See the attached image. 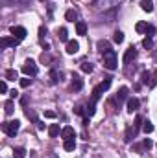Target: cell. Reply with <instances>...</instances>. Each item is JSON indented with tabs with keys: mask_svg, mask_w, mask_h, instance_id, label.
<instances>
[{
	"mask_svg": "<svg viewBox=\"0 0 157 158\" xmlns=\"http://www.w3.org/2000/svg\"><path fill=\"white\" fill-rule=\"evenodd\" d=\"M30 85H32V79L28 77V76H26L24 79H20V86H22V88H28Z\"/></svg>",
	"mask_w": 157,
	"mask_h": 158,
	"instance_id": "cell-30",
	"label": "cell"
},
{
	"mask_svg": "<svg viewBox=\"0 0 157 158\" xmlns=\"http://www.w3.org/2000/svg\"><path fill=\"white\" fill-rule=\"evenodd\" d=\"M15 79H19V74H17V70H13V68L6 70V81H15Z\"/></svg>",
	"mask_w": 157,
	"mask_h": 158,
	"instance_id": "cell-19",
	"label": "cell"
},
{
	"mask_svg": "<svg viewBox=\"0 0 157 158\" xmlns=\"http://www.w3.org/2000/svg\"><path fill=\"white\" fill-rule=\"evenodd\" d=\"M142 83H144V85H150V81H152V76H150V74H148V72H142Z\"/></svg>",
	"mask_w": 157,
	"mask_h": 158,
	"instance_id": "cell-31",
	"label": "cell"
},
{
	"mask_svg": "<svg viewBox=\"0 0 157 158\" xmlns=\"http://www.w3.org/2000/svg\"><path fill=\"white\" fill-rule=\"evenodd\" d=\"M44 118H56V112H54V110H46V112H44Z\"/></svg>",
	"mask_w": 157,
	"mask_h": 158,
	"instance_id": "cell-38",
	"label": "cell"
},
{
	"mask_svg": "<svg viewBox=\"0 0 157 158\" xmlns=\"http://www.w3.org/2000/svg\"><path fill=\"white\" fill-rule=\"evenodd\" d=\"M20 103H22V105H26V103H28V96H22V99H20Z\"/></svg>",
	"mask_w": 157,
	"mask_h": 158,
	"instance_id": "cell-42",
	"label": "cell"
},
{
	"mask_svg": "<svg viewBox=\"0 0 157 158\" xmlns=\"http://www.w3.org/2000/svg\"><path fill=\"white\" fill-rule=\"evenodd\" d=\"M63 147H65V151H74V149H76V140H74V138H69V140H65Z\"/></svg>",
	"mask_w": 157,
	"mask_h": 158,
	"instance_id": "cell-17",
	"label": "cell"
},
{
	"mask_svg": "<svg viewBox=\"0 0 157 158\" xmlns=\"http://www.w3.org/2000/svg\"><path fill=\"white\" fill-rule=\"evenodd\" d=\"M13 107H15V105H13V101H11V99H7V101L4 103V112H6L7 116H9V114H13V110H15Z\"/></svg>",
	"mask_w": 157,
	"mask_h": 158,
	"instance_id": "cell-22",
	"label": "cell"
},
{
	"mask_svg": "<svg viewBox=\"0 0 157 158\" xmlns=\"http://www.w3.org/2000/svg\"><path fill=\"white\" fill-rule=\"evenodd\" d=\"M0 92H2V94H6V92H7V85H6V79L0 83Z\"/></svg>",
	"mask_w": 157,
	"mask_h": 158,
	"instance_id": "cell-36",
	"label": "cell"
},
{
	"mask_svg": "<svg viewBox=\"0 0 157 158\" xmlns=\"http://www.w3.org/2000/svg\"><path fill=\"white\" fill-rule=\"evenodd\" d=\"M65 19H67L69 22H74V20H78V13H76L74 9H69V11L65 13Z\"/></svg>",
	"mask_w": 157,
	"mask_h": 158,
	"instance_id": "cell-21",
	"label": "cell"
},
{
	"mask_svg": "<svg viewBox=\"0 0 157 158\" xmlns=\"http://www.w3.org/2000/svg\"><path fill=\"white\" fill-rule=\"evenodd\" d=\"M135 57H137V50H135V46H131V48H128V50H126V53H124V59H122V61H124V64H128V63H131Z\"/></svg>",
	"mask_w": 157,
	"mask_h": 158,
	"instance_id": "cell-7",
	"label": "cell"
},
{
	"mask_svg": "<svg viewBox=\"0 0 157 158\" xmlns=\"http://www.w3.org/2000/svg\"><path fill=\"white\" fill-rule=\"evenodd\" d=\"M48 134H50L52 138H56V136L59 134V125H57V123H54V125H50V127H48Z\"/></svg>",
	"mask_w": 157,
	"mask_h": 158,
	"instance_id": "cell-23",
	"label": "cell"
},
{
	"mask_svg": "<svg viewBox=\"0 0 157 158\" xmlns=\"http://www.w3.org/2000/svg\"><path fill=\"white\" fill-rule=\"evenodd\" d=\"M141 7H142V11H146V13H152V11H154V2H152V0H141Z\"/></svg>",
	"mask_w": 157,
	"mask_h": 158,
	"instance_id": "cell-15",
	"label": "cell"
},
{
	"mask_svg": "<svg viewBox=\"0 0 157 158\" xmlns=\"http://www.w3.org/2000/svg\"><path fill=\"white\" fill-rule=\"evenodd\" d=\"M19 129H20V121H19V119H13V121H6V123H2V131H4L7 136H15V134L19 132Z\"/></svg>",
	"mask_w": 157,
	"mask_h": 158,
	"instance_id": "cell-2",
	"label": "cell"
},
{
	"mask_svg": "<svg viewBox=\"0 0 157 158\" xmlns=\"http://www.w3.org/2000/svg\"><path fill=\"white\" fill-rule=\"evenodd\" d=\"M137 132H139V127H137V125H133V127H129V129L126 131V138H124V140H126V142L129 143V142H131V140H133V138L137 136Z\"/></svg>",
	"mask_w": 157,
	"mask_h": 158,
	"instance_id": "cell-10",
	"label": "cell"
},
{
	"mask_svg": "<svg viewBox=\"0 0 157 158\" xmlns=\"http://www.w3.org/2000/svg\"><path fill=\"white\" fill-rule=\"evenodd\" d=\"M81 70H83L85 74H91V72L94 70V66H92L91 63H81Z\"/></svg>",
	"mask_w": 157,
	"mask_h": 158,
	"instance_id": "cell-28",
	"label": "cell"
},
{
	"mask_svg": "<svg viewBox=\"0 0 157 158\" xmlns=\"http://www.w3.org/2000/svg\"><path fill=\"white\" fill-rule=\"evenodd\" d=\"M111 86V77H105V81H102L98 86H94V90H92V96H91V101H98L100 99V96H102V92H105L107 88Z\"/></svg>",
	"mask_w": 157,
	"mask_h": 158,
	"instance_id": "cell-1",
	"label": "cell"
},
{
	"mask_svg": "<svg viewBox=\"0 0 157 158\" xmlns=\"http://www.w3.org/2000/svg\"><path fill=\"white\" fill-rule=\"evenodd\" d=\"M20 40L15 37H2L0 39V48H9V46H17Z\"/></svg>",
	"mask_w": 157,
	"mask_h": 158,
	"instance_id": "cell-6",
	"label": "cell"
},
{
	"mask_svg": "<svg viewBox=\"0 0 157 158\" xmlns=\"http://www.w3.org/2000/svg\"><path fill=\"white\" fill-rule=\"evenodd\" d=\"M152 44H154L152 37H146V39L142 40V46H144V48H152Z\"/></svg>",
	"mask_w": 157,
	"mask_h": 158,
	"instance_id": "cell-33",
	"label": "cell"
},
{
	"mask_svg": "<svg viewBox=\"0 0 157 158\" xmlns=\"http://www.w3.org/2000/svg\"><path fill=\"white\" fill-rule=\"evenodd\" d=\"M135 30H137L139 33H146V31H148V24H146V22H137Z\"/></svg>",
	"mask_w": 157,
	"mask_h": 158,
	"instance_id": "cell-25",
	"label": "cell"
},
{
	"mask_svg": "<svg viewBox=\"0 0 157 158\" xmlns=\"http://www.w3.org/2000/svg\"><path fill=\"white\" fill-rule=\"evenodd\" d=\"M13 155H15L17 158H24L26 156V149H24V147H17V149L13 151Z\"/></svg>",
	"mask_w": 157,
	"mask_h": 158,
	"instance_id": "cell-27",
	"label": "cell"
},
{
	"mask_svg": "<svg viewBox=\"0 0 157 158\" xmlns=\"http://www.w3.org/2000/svg\"><path fill=\"white\" fill-rule=\"evenodd\" d=\"M81 88H83V79L79 77V76H72V90L79 92Z\"/></svg>",
	"mask_w": 157,
	"mask_h": 158,
	"instance_id": "cell-12",
	"label": "cell"
},
{
	"mask_svg": "<svg viewBox=\"0 0 157 158\" xmlns=\"http://www.w3.org/2000/svg\"><path fill=\"white\" fill-rule=\"evenodd\" d=\"M124 99H128V86H120L117 92V98H115V101H117V105H120Z\"/></svg>",
	"mask_w": 157,
	"mask_h": 158,
	"instance_id": "cell-9",
	"label": "cell"
},
{
	"mask_svg": "<svg viewBox=\"0 0 157 158\" xmlns=\"http://www.w3.org/2000/svg\"><path fill=\"white\" fill-rule=\"evenodd\" d=\"M61 136H63V140H69V138H74L76 132L72 127H65V129H61Z\"/></svg>",
	"mask_w": 157,
	"mask_h": 158,
	"instance_id": "cell-14",
	"label": "cell"
},
{
	"mask_svg": "<svg viewBox=\"0 0 157 158\" xmlns=\"http://www.w3.org/2000/svg\"><path fill=\"white\" fill-rule=\"evenodd\" d=\"M113 40H115L117 44H120V42L124 40V33H122V31H115V33H113Z\"/></svg>",
	"mask_w": 157,
	"mask_h": 158,
	"instance_id": "cell-29",
	"label": "cell"
},
{
	"mask_svg": "<svg viewBox=\"0 0 157 158\" xmlns=\"http://www.w3.org/2000/svg\"><path fill=\"white\" fill-rule=\"evenodd\" d=\"M117 53L113 52V50H109V52H105L104 53V66L107 68V70H115L117 68Z\"/></svg>",
	"mask_w": 157,
	"mask_h": 158,
	"instance_id": "cell-3",
	"label": "cell"
},
{
	"mask_svg": "<svg viewBox=\"0 0 157 158\" xmlns=\"http://www.w3.org/2000/svg\"><path fill=\"white\" fill-rule=\"evenodd\" d=\"M22 74L28 76V77L37 76V64H35L34 59H26V61H24V64H22Z\"/></svg>",
	"mask_w": 157,
	"mask_h": 158,
	"instance_id": "cell-4",
	"label": "cell"
},
{
	"mask_svg": "<svg viewBox=\"0 0 157 158\" xmlns=\"http://www.w3.org/2000/svg\"><path fill=\"white\" fill-rule=\"evenodd\" d=\"M35 123H37V129H39V131L44 129V123H43V121H35Z\"/></svg>",
	"mask_w": 157,
	"mask_h": 158,
	"instance_id": "cell-41",
	"label": "cell"
},
{
	"mask_svg": "<svg viewBox=\"0 0 157 158\" xmlns=\"http://www.w3.org/2000/svg\"><path fill=\"white\" fill-rule=\"evenodd\" d=\"M74 112H76L78 116H83V114H85V110H83V107H81V105H78V107H74Z\"/></svg>",
	"mask_w": 157,
	"mask_h": 158,
	"instance_id": "cell-34",
	"label": "cell"
},
{
	"mask_svg": "<svg viewBox=\"0 0 157 158\" xmlns=\"http://www.w3.org/2000/svg\"><path fill=\"white\" fill-rule=\"evenodd\" d=\"M154 33H155V28H154V26H148V31H146V35L150 37V35H154Z\"/></svg>",
	"mask_w": 157,
	"mask_h": 158,
	"instance_id": "cell-40",
	"label": "cell"
},
{
	"mask_svg": "<svg viewBox=\"0 0 157 158\" xmlns=\"http://www.w3.org/2000/svg\"><path fill=\"white\" fill-rule=\"evenodd\" d=\"M142 147H144V149H152V147H154V142H152L150 138H146V140L142 142Z\"/></svg>",
	"mask_w": 157,
	"mask_h": 158,
	"instance_id": "cell-32",
	"label": "cell"
},
{
	"mask_svg": "<svg viewBox=\"0 0 157 158\" xmlns=\"http://www.w3.org/2000/svg\"><path fill=\"white\" fill-rule=\"evenodd\" d=\"M78 52H79V44L76 40H69V42H67V53L74 55V53H78Z\"/></svg>",
	"mask_w": 157,
	"mask_h": 158,
	"instance_id": "cell-11",
	"label": "cell"
},
{
	"mask_svg": "<svg viewBox=\"0 0 157 158\" xmlns=\"http://www.w3.org/2000/svg\"><path fill=\"white\" fill-rule=\"evenodd\" d=\"M96 48H98V52L105 53V52H109V50H111V44H109L107 40H98V42H96Z\"/></svg>",
	"mask_w": 157,
	"mask_h": 158,
	"instance_id": "cell-13",
	"label": "cell"
},
{
	"mask_svg": "<svg viewBox=\"0 0 157 158\" xmlns=\"http://www.w3.org/2000/svg\"><path fill=\"white\" fill-rule=\"evenodd\" d=\"M139 107H141V101H139L137 98H129V99H128V112H129V114L137 112Z\"/></svg>",
	"mask_w": 157,
	"mask_h": 158,
	"instance_id": "cell-8",
	"label": "cell"
},
{
	"mask_svg": "<svg viewBox=\"0 0 157 158\" xmlns=\"http://www.w3.org/2000/svg\"><path fill=\"white\" fill-rule=\"evenodd\" d=\"M76 33H78V35H85V33H87V24H85V22H81V20L76 22Z\"/></svg>",
	"mask_w": 157,
	"mask_h": 158,
	"instance_id": "cell-18",
	"label": "cell"
},
{
	"mask_svg": "<svg viewBox=\"0 0 157 158\" xmlns=\"http://www.w3.org/2000/svg\"><path fill=\"white\" fill-rule=\"evenodd\" d=\"M50 81H52L54 85L59 83V81H61V74H59L57 70H52V72H50Z\"/></svg>",
	"mask_w": 157,
	"mask_h": 158,
	"instance_id": "cell-24",
	"label": "cell"
},
{
	"mask_svg": "<svg viewBox=\"0 0 157 158\" xmlns=\"http://www.w3.org/2000/svg\"><path fill=\"white\" fill-rule=\"evenodd\" d=\"M150 86L154 88V86H157V70H155V74L152 76V81H150Z\"/></svg>",
	"mask_w": 157,
	"mask_h": 158,
	"instance_id": "cell-35",
	"label": "cell"
},
{
	"mask_svg": "<svg viewBox=\"0 0 157 158\" xmlns=\"http://www.w3.org/2000/svg\"><path fill=\"white\" fill-rule=\"evenodd\" d=\"M9 94H11V98H17V96H19V92H17V90H11Z\"/></svg>",
	"mask_w": 157,
	"mask_h": 158,
	"instance_id": "cell-43",
	"label": "cell"
},
{
	"mask_svg": "<svg viewBox=\"0 0 157 158\" xmlns=\"http://www.w3.org/2000/svg\"><path fill=\"white\" fill-rule=\"evenodd\" d=\"M142 131H144L146 134L154 132V123H152V121H144V123H142Z\"/></svg>",
	"mask_w": 157,
	"mask_h": 158,
	"instance_id": "cell-26",
	"label": "cell"
},
{
	"mask_svg": "<svg viewBox=\"0 0 157 158\" xmlns=\"http://www.w3.org/2000/svg\"><path fill=\"white\" fill-rule=\"evenodd\" d=\"M142 123H144V119H142V116H137V118H135V125H137V127H141Z\"/></svg>",
	"mask_w": 157,
	"mask_h": 158,
	"instance_id": "cell-39",
	"label": "cell"
},
{
	"mask_svg": "<svg viewBox=\"0 0 157 158\" xmlns=\"http://www.w3.org/2000/svg\"><path fill=\"white\" fill-rule=\"evenodd\" d=\"M9 31H11V35H13L15 39H19V40H24L26 39V35H28L26 28H22V26H11Z\"/></svg>",
	"mask_w": 157,
	"mask_h": 158,
	"instance_id": "cell-5",
	"label": "cell"
},
{
	"mask_svg": "<svg viewBox=\"0 0 157 158\" xmlns=\"http://www.w3.org/2000/svg\"><path fill=\"white\" fill-rule=\"evenodd\" d=\"M94 112H96V103H94V101H89V103H87V107H85V114L91 118Z\"/></svg>",
	"mask_w": 157,
	"mask_h": 158,
	"instance_id": "cell-16",
	"label": "cell"
},
{
	"mask_svg": "<svg viewBox=\"0 0 157 158\" xmlns=\"http://www.w3.org/2000/svg\"><path fill=\"white\" fill-rule=\"evenodd\" d=\"M44 35H46V28H44V26H41V28H39V39L43 40V39H44Z\"/></svg>",
	"mask_w": 157,
	"mask_h": 158,
	"instance_id": "cell-37",
	"label": "cell"
},
{
	"mask_svg": "<svg viewBox=\"0 0 157 158\" xmlns=\"http://www.w3.org/2000/svg\"><path fill=\"white\" fill-rule=\"evenodd\" d=\"M57 37H59V40H63V42H69V31L65 28H59L57 30Z\"/></svg>",
	"mask_w": 157,
	"mask_h": 158,
	"instance_id": "cell-20",
	"label": "cell"
},
{
	"mask_svg": "<svg viewBox=\"0 0 157 158\" xmlns=\"http://www.w3.org/2000/svg\"><path fill=\"white\" fill-rule=\"evenodd\" d=\"M41 2H43V0H41Z\"/></svg>",
	"mask_w": 157,
	"mask_h": 158,
	"instance_id": "cell-44",
	"label": "cell"
}]
</instances>
